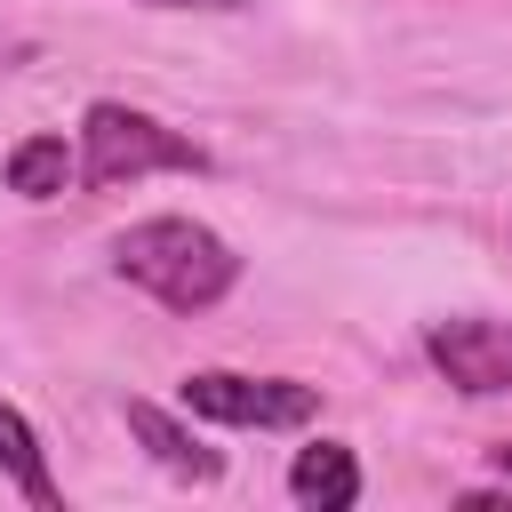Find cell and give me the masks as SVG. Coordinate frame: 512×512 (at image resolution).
Returning a JSON list of instances; mask_svg holds the SVG:
<instances>
[{"mask_svg": "<svg viewBox=\"0 0 512 512\" xmlns=\"http://www.w3.org/2000/svg\"><path fill=\"white\" fill-rule=\"evenodd\" d=\"M136 8H200V16H232V8H248V0H136Z\"/></svg>", "mask_w": 512, "mask_h": 512, "instance_id": "obj_9", "label": "cell"}, {"mask_svg": "<svg viewBox=\"0 0 512 512\" xmlns=\"http://www.w3.org/2000/svg\"><path fill=\"white\" fill-rule=\"evenodd\" d=\"M0 472H8V488H16L24 504L64 512V488H56L48 456H40V432H32V424H24V408H8V400H0Z\"/></svg>", "mask_w": 512, "mask_h": 512, "instance_id": "obj_7", "label": "cell"}, {"mask_svg": "<svg viewBox=\"0 0 512 512\" xmlns=\"http://www.w3.org/2000/svg\"><path fill=\"white\" fill-rule=\"evenodd\" d=\"M424 360H432L464 400L512 392V320H440V328L424 336Z\"/></svg>", "mask_w": 512, "mask_h": 512, "instance_id": "obj_4", "label": "cell"}, {"mask_svg": "<svg viewBox=\"0 0 512 512\" xmlns=\"http://www.w3.org/2000/svg\"><path fill=\"white\" fill-rule=\"evenodd\" d=\"M488 456H496V472H504V480H512V440H496V448H488Z\"/></svg>", "mask_w": 512, "mask_h": 512, "instance_id": "obj_10", "label": "cell"}, {"mask_svg": "<svg viewBox=\"0 0 512 512\" xmlns=\"http://www.w3.org/2000/svg\"><path fill=\"white\" fill-rule=\"evenodd\" d=\"M8 192H24V200H56L72 176H80V160H72V144L64 136H24L16 152H8Z\"/></svg>", "mask_w": 512, "mask_h": 512, "instance_id": "obj_8", "label": "cell"}, {"mask_svg": "<svg viewBox=\"0 0 512 512\" xmlns=\"http://www.w3.org/2000/svg\"><path fill=\"white\" fill-rule=\"evenodd\" d=\"M184 416H208V424H232V432H296L320 416V384H296V376H240V368H192L176 384Z\"/></svg>", "mask_w": 512, "mask_h": 512, "instance_id": "obj_3", "label": "cell"}, {"mask_svg": "<svg viewBox=\"0 0 512 512\" xmlns=\"http://www.w3.org/2000/svg\"><path fill=\"white\" fill-rule=\"evenodd\" d=\"M288 496L312 504V512H344V504H360V456H352L344 440H312V448H296V464H288Z\"/></svg>", "mask_w": 512, "mask_h": 512, "instance_id": "obj_6", "label": "cell"}, {"mask_svg": "<svg viewBox=\"0 0 512 512\" xmlns=\"http://www.w3.org/2000/svg\"><path fill=\"white\" fill-rule=\"evenodd\" d=\"M160 168L200 176L208 152H200L192 136H176L168 120H152V112H136V104H112V96L80 112V184L112 192V184H136V176H160Z\"/></svg>", "mask_w": 512, "mask_h": 512, "instance_id": "obj_2", "label": "cell"}, {"mask_svg": "<svg viewBox=\"0 0 512 512\" xmlns=\"http://www.w3.org/2000/svg\"><path fill=\"white\" fill-rule=\"evenodd\" d=\"M128 432L152 448V464H160V472L200 480V488H208V480H224V456H216V448H200V440H192V424H184V416H168L160 400H128Z\"/></svg>", "mask_w": 512, "mask_h": 512, "instance_id": "obj_5", "label": "cell"}, {"mask_svg": "<svg viewBox=\"0 0 512 512\" xmlns=\"http://www.w3.org/2000/svg\"><path fill=\"white\" fill-rule=\"evenodd\" d=\"M112 272L128 288H144L152 304H168V312H208V304L232 296L240 256H232V240H216L192 216H144L112 240Z\"/></svg>", "mask_w": 512, "mask_h": 512, "instance_id": "obj_1", "label": "cell"}]
</instances>
